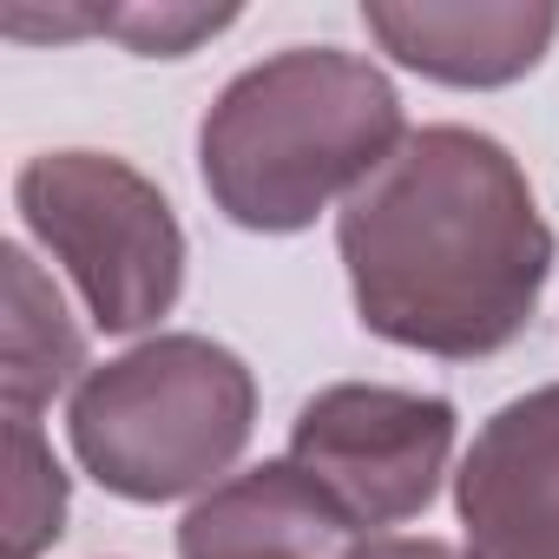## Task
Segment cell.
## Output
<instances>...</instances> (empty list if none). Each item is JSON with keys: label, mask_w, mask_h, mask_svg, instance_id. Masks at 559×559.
Returning a JSON list of instances; mask_svg holds the SVG:
<instances>
[{"label": "cell", "mask_w": 559, "mask_h": 559, "mask_svg": "<svg viewBox=\"0 0 559 559\" xmlns=\"http://www.w3.org/2000/svg\"><path fill=\"white\" fill-rule=\"evenodd\" d=\"M336 250L369 336L487 362L513 349L552 276V224L520 158L474 126H421L336 211Z\"/></svg>", "instance_id": "cell-1"}, {"label": "cell", "mask_w": 559, "mask_h": 559, "mask_svg": "<svg viewBox=\"0 0 559 559\" xmlns=\"http://www.w3.org/2000/svg\"><path fill=\"white\" fill-rule=\"evenodd\" d=\"M408 139L395 80L343 47H284L204 106L198 178L224 224L257 237L310 230L349 204Z\"/></svg>", "instance_id": "cell-2"}, {"label": "cell", "mask_w": 559, "mask_h": 559, "mask_svg": "<svg viewBox=\"0 0 559 559\" xmlns=\"http://www.w3.org/2000/svg\"><path fill=\"white\" fill-rule=\"evenodd\" d=\"M257 428V376L237 349L165 330L86 369L67 402L73 461L132 507L204 500L230 480Z\"/></svg>", "instance_id": "cell-3"}, {"label": "cell", "mask_w": 559, "mask_h": 559, "mask_svg": "<svg viewBox=\"0 0 559 559\" xmlns=\"http://www.w3.org/2000/svg\"><path fill=\"white\" fill-rule=\"evenodd\" d=\"M14 211L73 276L106 336H139L185 290V224L171 198L112 152H40L14 171Z\"/></svg>", "instance_id": "cell-4"}, {"label": "cell", "mask_w": 559, "mask_h": 559, "mask_svg": "<svg viewBox=\"0 0 559 559\" xmlns=\"http://www.w3.org/2000/svg\"><path fill=\"white\" fill-rule=\"evenodd\" d=\"M461 415L448 395L389 382H330L290 421V461L362 526H402L435 507Z\"/></svg>", "instance_id": "cell-5"}, {"label": "cell", "mask_w": 559, "mask_h": 559, "mask_svg": "<svg viewBox=\"0 0 559 559\" xmlns=\"http://www.w3.org/2000/svg\"><path fill=\"white\" fill-rule=\"evenodd\" d=\"M454 513L467 559H559V382L474 428L454 467Z\"/></svg>", "instance_id": "cell-6"}, {"label": "cell", "mask_w": 559, "mask_h": 559, "mask_svg": "<svg viewBox=\"0 0 559 559\" xmlns=\"http://www.w3.org/2000/svg\"><path fill=\"white\" fill-rule=\"evenodd\" d=\"M362 27L395 67L435 86L480 93L513 86L546 60L559 8L546 0H362Z\"/></svg>", "instance_id": "cell-7"}, {"label": "cell", "mask_w": 559, "mask_h": 559, "mask_svg": "<svg viewBox=\"0 0 559 559\" xmlns=\"http://www.w3.org/2000/svg\"><path fill=\"white\" fill-rule=\"evenodd\" d=\"M362 539L290 454L230 474L178 520V559H356Z\"/></svg>", "instance_id": "cell-8"}, {"label": "cell", "mask_w": 559, "mask_h": 559, "mask_svg": "<svg viewBox=\"0 0 559 559\" xmlns=\"http://www.w3.org/2000/svg\"><path fill=\"white\" fill-rule=\"evenodd\" d=\"M8 276V362H0V402L8 415H40L53 395L86 382V330L73 323L53 276L34 263L27 243L0 250Z\"/></svg>", "instance_id": "cell-9"}, {"label": "cell", "mask_w": 559, "mask_h": 559, "mask_svg": "<svg viewBox=\"0 0 559 559\" xmlns=\"http://www.w3.org/2000/svg\"><path fill=\"white\" fill-rule=\"evenodd\" d=\"M73 480L40 435V415H8V559H40L67 533Z\"/></svg>", "instance_id": "cell-10"}, {"label": "cell", "mask_w": 559, "mask_h": 559, "mask_svg": "<svg viewBox=\"0 0 559 559\" xmlns=\"http://www.w3.org/2000/svg\"><path fill=\"white\" fill-rule=\"evenodd\" d=\"M86 14H93V34H112L145 60H185L198 40L237 21V8H185V0H119V8H86Z\"/></svg>", "instance_id": "cell-11"}, {"label": "cell", "mask_w": 559, "mask_h": 559, "mask_svg": "<svg viewBox=\"0 0 559 559\" xmlns=\"http://www.w3.org/2000/svg\"><path fill=\"white\" fill-rule=\"evenodd\" d=\"M356 559H467V546L435 539V533H369Z\"/></svg>", "instance_id": "cell-12"}]
</instances>
